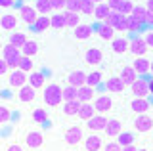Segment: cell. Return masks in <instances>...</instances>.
Wrapping results in <instances>:
<instances>
[{
    "instance_id": "cell-55",
    "label": "cell",
    "mask_w": 153,
    "mask_h": 151,
    "mask_svg": "<svg viewBox=\"0 0 153 151\" xmlns=\"http://www.w3.org/2000/svg\"><path fill=\"white\" fill-rule=\"evenodd\" d=\"M8 151H23V147H21V145H17V144H13V145H10V147H8Z\"/></svg>"
},
{
    "instance_id": "cell-22",
    "label": "cell",
    "mask_w": 153,
    "mask_h": 151,
    "mask_svg": "<svg viewBox=\"0 0 153 151\" xmlns=\"http://www.w3.org/2000/svg\"><path fill=\"white\" fill-rule=\"evenodd\" d=\"M94 115H96V109H94L92 103H80L79 113H76V117H79V119H82V121H90Z\"/></svg>"
},
{
    "instance_id": "cell-7",
    "label": "cell",
    "mask_w": 153,
    "mask_h": 151,
    "mask_svg": "<svg viewBox=\"0 0 153 151\" xmlns=\"http://www.w3.org/2000/svg\"><path fill=\"white\" fill-rule=\"evenodd\" d=\"M105 126H107V117L105 115H100V113H96L90 121H86V128L90 132H100V130H105Z\"/></svg>"
},
{
    "instance_id": "cell-13",
    "label": "cell",
    "mask_w": 153,
    "mask_h": 151,
    "mask_svg": "<svg viewBox=\"0 0 153 151\" xmlns=\"http://www.w3.org/2000/svg\"><path fill=\"white\" fill-rule=\"evenodd\" d=\"M105 136L107 138H117L123 132V122L119 119H107V126H105Z\"/></svg>"
},
{
    "instance_id": "cell-14",
    "label": "cell",
    "mask_w": 153,
    "mask_h": 151,
    "mask_svg": "<svg viewBox=\"0 0 153 151\" xmlns=\"http://www.w3.org/2000/svg\"><path fill=\"white\" fill-rule=\"evenodd\" d=\"M102 59H103V52L100 50V48H90V50H86L84 61H86L88 65H100V63H102Z\"/></svg>"
},
{
    "instance_id": "cell-59",
    "label": "cell",
    "mask_w": 153,
    "mask_h": 151,
    "mask_svg": "<svg viewBox=\"0 0 153 151\" xmlns=\"http://www.w3.org/2000/svg\"><path fill=\"white\" fill-rule=\"evenodd\" d=\"M146 8H147V10H153V0H147V6Z\"/></svg>"
},
{
    "instance_id": "cell-30",
    "label": "cell",
    "mask_w": 153,
    "mask_h": 151,
    "mask_svg": "<svg viewBox=\"0 0 153 151\" xmlns=\"http://www.w3.org/2000/svg\"><path fill=\"white\" fill-rule=\"evenodd\" d=\"M111 13V10H109V6H107V2H102V4H96V10H94V17L96 19H100V21H103L105 17Z\"/></svg>"
},
{
    "instance_id": "cell-35",
    "label": "cell",
    "mask_w": 153,
    "mask_h": 151,
    "mask_svg": "<svg viewBox=\"0 0 153 151\" xmlns=\"http://www.w3.org/2000/svg\"><path fill=\"white\" fill-rule=\"evenodd\" d=\"M27 40H29V38H27V35H25V33H13V35H12V38H10V44L21 50V46L25 44Z\"/></svg>"
},
{
    "instance_id": "cell-48",
    "label": "cell",
    "mask_w": 153,
    "mask_h": 151,
    "mask_svg": "<svg viewBox=\"0 0 153 151\" xmlns=\"http://www.w3.org/2000/svg\"><path fill=\"white\" fill-rule=\"evenodd\" d=\"M103 151H123V147L117 144V140H111L103 145Z\"/></svg>"
},
{
    "instance_id": "cell-54",
    "label": "cell",
    "mask_w": 153,
    "mask_h": 151,
    "mask_svg": "<svg viewBox=\"0 0 153 151\" xmlns=\"http://www.w3.org/2000/svg\"><path fill=\"white\" fill-rule=\"evenodd\" d=\"M146 25L153 27V10H147V13H146Z\"/></svg>"
},
{
    "instance_id": "cell-27",
    "label": "cell",
    "mask_w": 153,
    "mask_h": 151,
    "mask_svg": "<svg viewBox=\"0 0 153 151\" xmlns=\"http://www.w3.org/2000/svg\"><path fill=\"white\" fill-rule=\"evenodd\" d=\"M96 33H98V36H100V38H103V40H113L115 29H113V27H109V25H105V23H102V25L96 27Z\"/></svg>"
},
{
    "instance_id": "cell-3",
    "label": "cell",
    "mask_w": 153,
    "mask_h": 151,
    "mask_svg": "<svg viewBox=\"0 0 153 151\" xmlns=\"http://www.w3.org/2000/svg\"><path fill=\"white\" fill-rule=\"evenodd\" d=\"M130 88H132L134 98H147L149 96V78L138 77L136 81L130 84Z\"/></svg>"
},
{
    "instance_id": "cell-2",
    "label": "cell",
    "mask_w": 153,
    "mask_h": 151,
    "mask_svg": "<svg viewBox=\"0 0 153 151\" xmlns=\"http://www.w3.org/2000/svg\"><path fill=\"white\" fill-rule=\"evenodd\" d=\"M19 58H21V50L16 48V46L6 44V46L2 48V59L8 63V67L12 69V71H16V69H17V65H19Z\"/></svg>"
},
{
    "instance_id": "cell-62",
    "label": "cell",
    "mask_w": 153,
    "mask_h": 151,
    "mask_svg": "<svg viewBox=\"0 0 153 151\" xmlns=\"http://www.w3.org/2000/svg\"><path fill=\"white\" fill-rule=\"evenodd\" d=\"M138 151H149V149H147V147H140V149H138Z\"/></svg>"
},
{
    "instance_id": "cell-44",
    "label": "cell",
    "mask_w": 153,
    "mask_h": 151,
    "mask_svg": "<svg viewBox=\"0 0 153 151\" xmlns=\"http://www.w3.org/2000/svg\"><path fill=\"white\" fill-rule=\"evenodd\" d=\"M134 10V4L130 2V0H123L121 4V10H119V13H123V16H130Z\"/></svg>"
},
{
    "instance_id": "cell-28",
    "label": "cell",
    "mask_w": 153,
    "mask_h": 151,
    "mask_svg": "<svg viewBox=\"0 0 153 151\" xmlns=\"http://www.w3.org/2000/svg\"><path fill=\"white\" fill-rule=\"evenodd\" d=\"M0 25H2V29L12 31V29H16V27H17V17L12 16V13H6V16L0 17Z\"/></svg>"
},
{
    "instance_id": "cell-37",
    "label": "cell",
    "mask_w": 153,
    "mask_h": 151,
    "mask_svg": "<svg viewBox=\"0 0 153 151\" xmlns=\"http://www.w3.org/2000/svg\"><path fill=\"white\" fill-rule=\"evenodd\" d=\"M52 21V29H63L65 27V13H54L50 17Z\"/></svg>"
},
{
    "instance_id": "cell-5",
    "label": "cell",
    "mask_w": 153,
    "mask_h": 151,
    "mask_svg": "<svg viewBox=\"0 0 153 151\" xmlns=\"http://www.w3.org/2000/svg\"><path fill=\"white\" fill-rule=\"evenodd\" d=\"M94 109H96V113H100V115L109 113V111L113 109V100H111V96H107V94L98 96V98L94 100Z\"/></svg>"
},
{
    "instance_id": "cell-53",
    "label": "cell",
    "mask_w": 153,
    "mask_h": 151,
    "mask_svg": "<svg viewBox=\"0 0 153 151\" xmlns=\"http://www.w3.org/2000/svg\"><path fill=\"white\" fill-rule=\"evenodd\" d=\"M8 71H10L8 63H6L4 59H0V77H4V75H8Z\"/></svg>"
},
{
    "instance_id": "cell-49",
    "label": "cell",
    "mask_w": 153,
    "mask_h": 151,
    "mask_svg": "<svg viewBox=\"0 0 153 151\" xmlns=\"http://www.w3.org/2000/svg\"><path fill=\"white\" fill-rule=\"evenodd\" d=\"M65 2H67V0H50V6H52V10L61 12L65 8Z\"/></svg>"
},
{
    "instance_id": "cell-58",
    "label": "cell",
    "mask_w": 153,
    "mask_h": 151,
    "mask_svg": "<svg viewBox=\"0 0 153 151\" xmlns=\"http://www.w3.org/2000/svg\"><path fill=\"white\" fill-rule=\"evenodd\" d=\"M149 96H153V77L149 78Z\"/></svg>"
},
{
    "instance_id": "cell-40",
    "label": "cell",
    "mask_w": 153,
    "mask_h": 151,
    "mask_svg": "<svg viewBox=\"0 0 153 151\" xmlns=\"http://www.w3.org/2000/svg\"><path fill=\"white\" fill-rule=\"evenodd\" d=\"M35 10L38 13H42V16H46V13L52 12V6H50V0H36L35 4Z\"/></svg>"
},
{
    "instance_id": "cell-15",
    "label": "cell",
    "mask_w": 153,
    "mask_h": 151,
    "mask_svg": "<svg viewBox=\"0 0 153 151\" xmlns=\"http://www.w3.org/2000/svg\"><path fill=\"white\" fill-rule=\"evenodd\" d=\"M94 88L92 86H88V84H84V86H80V88H76V100H79L80 103H90L92 101V98H94Z\"/></svg>"
},
{
    "instance_id": "cell-63",
    "label": "cell",
    "mask_w": 153,
    "mask_h": 151,
    "mask_svg": "<svg viewBox=\"0 0 153 151\" xmlns=\"http://www.w3.org/2000/svg\"><path fill=\"white\" fill-rule=\"evenodd\" d=\"M0 48H2V44H0Z\"/></svg>"
},
{
    "instance_id": "cell-1",
    "label": "cell",
    "mask_w": 153,
    "mask_h": 151,
    "mask_svg": "<svg viewBox=\"0 0 153 151\" xmlns=\"http://www.w3.org/2000/svg\"><path fill=\"white\" fill-rule=\"evenodd\" d=\"M63 101V88L59 84H48L44 90V103L48 107H57Z\"/></svg>"
},
{
    "instance_id": "cell-18",
    "label": "cell",
    "mask_w": 153,
    "mask_h": 151,
    "mask_svg": "<svg viewBox=\"0 0 153 151\" xmlns=\"http://www.w3.org/2000/svg\"><path fill=\"white\" fill-rule=\"evenodd\" d=\"M111 48L115 54H126L128 50H130V40L121 36V38H113L111 40Z\"/></svg>"
},
{
    "instance_id": "cell-19",
    "label": "cell",
    "mask_w": 153,
    "mask_h": 151,
    "mask_svg": "<svg viewBox=\"0 0 153 151\" xmlns=\"http://www.w3.org/2000/svg\"><path fill=\"white\" fill-rule=\"evenodd\" d=\"M35 98H36V90L33 86L25 84L23 88H19V101L21 103H31V101H35Z\"/></svg>"
},
{
    "instance_id": "cell-56",
    "label": "cell",
    "mask_w": 153,
    "mask_h": 151,
    "mask_svg": "<svg viewBox=\"0 0 153 151\" xmlns=\"http://www.w3.org/2000/svg\"><path fill=\"white\" fill-rule=\"evenodd\" d=\"M12 4H13V0H0V6H4V8L12 6Z\"/></svg>"
},
{
    "instance_id": "cell-39",
    "label": "cell",
    "mask_w": 153,
    "mask_h": 151,
    "mask_svg": "<svg viewBox=\"0 0 153 151\" xmlns=\"http://www.w3.org/2000/svg\"><path fill=\"white\" fill-rule=\"evenodd\" d=\"M96 10V2L94 0H80V12L86 13V16H94Z\"/></svg>"
},
{
    "instance_id": "cell-34",
    "label": "cell",
    "mask_w": 153,
    "mask_h": 151,
    "mask_svg": "<svg viewBox=\"0 0 153 151\" xmlns=\"http://www.w3.org/2000/svg\"><path fill=\"white\" fill-rule=\"evenodd\" d=\"M123 17H124L123 13H119V12H111V13H109V16L103 19V23H105V25H109V27H113V29H117V25L121 23Z\"/></svg>"
},
{
    "instance_id": "cell-42",
    "label": "cell",
    "mask_w": 153,
    "mask_h": 151,
    "mask_svg": "<svg viewBox=\"0 0 153 151\" xmlns=\"http://www.w3.org/2000/svg\"><path fill=\"white\" fill-rule=\"evenodd\" d=\"M75 100H76V88L65 86L63 88V101H75Z\"/></svg>"
},
{
    "instance_id": "cell-17",
    "label": "cell",
    "mask_w": 153,
    "mask_h": 151,
    "mask_svg": "<svg viewBox=\"0 0 153 151\" xmlns=\"http://www.w3.org/2000/svg\"><path fill=\"white\" fill-rule=\"evenodd\" d=\"M124 86H126V84L121 81V77H109L107 81H105V90H109V92H113V94L123 92Z\"/></svg>"
},
{
    "instance_id": "cell-24",
    "label": "cell",
    "mask_w": 153,
    "mask_h": 151,
    "mask_svg": "<svg viewBox=\"0 0 153 151\" xmlns=\"http://www.w3.org/2000/svg\"><path fill=\"white\" fill-rule=\"evenodd\" d=\"M90 36H92V27L90 25L80 23L79 27H75V38L76 40H88Z\"/></svg>"
},
{
    "instance_id": "cell-52",
    "label": "cell",
    "mask_w": 153,
    "mask_h": 151,
    "mask_svg": "<svg viewBox=\"0 0 153 151\" xmlns=\"http://www.w3.org/2000/svg\"><path fill=\"white\" fill-rule=\"evenodd\" d=\"M143 40H146V44L149 46V48H153V31H147L146 36H143Z\"/></svg>"
},
{
    "instance_id": "cell-4",
    "label": "cell",
    "mask_w": 153,
    "mask_h": 151,
    "mask_svg": "<svg viewBox=\"0 0 153 151\" xmlns=\"http://www.w3.org/2000/svg\"><path fill=\"white\" fill-rule=\"evenodd\" d=\"M82 128L80 126H71V128H67L65 130V134H63V140H65V144L67 145H79L80 141H82Z\"/></svg>"
},
{
    "instance_id": "cell-23",
    "label": "cell",
    "mask_w": 153,
    "mask_h": 151,
    "mask_svg": "<svg viewBox=\"0 0 153 151\" xmlns=\"http://www.w3.org/2000/svg\"><path fill=\"white\" fill-rule=\"evenodd\" d=\"M119 77H121V81L124 84H132L138 78V75H136V71L132 69V65H124V67L121 69V75H119Z\"/></svg>"
},
{
    "instance_id": "cell-32",
    "label": "cell",
    "mask_w": 153,
    "mask_h": 151,
    "mask_svg": "<svg viewBox=\"0 0 153 151\" xmlns=\"http://www.w3.org/2000/svg\"><path fill=\"white\" fill-rule=\"evenodd\" d=\"M33 27H35L36 33H44L46 29H50V27H52V21H50V17H48V16H40Z\"/></svg>"
},
{
    "instance_id": "cell-43",
    "label": "cell",
    "mask_w": 153,
    "mask_h": 151,
    "mask_svg": "<svg viewBox=\"0 0 153 151\" xmlns=\"http://www.w3.org/2000/svg\"><path fill=\"white\" fill-rule=\"evenodd\" d=\"M126 19H128V33H138V31H142V23L138 21V19H134L132 16H126Z\"/></svg>"
},
{
    "instance_id": "cell-41",
    "label": "cell",
    "mask_w": 153,
    "mask_h": 151,
    "mask_svg": "<svg viewBox=\"0 0 153 151\" xmlns=\"http://www.w3.org/2000/svg\"><path fill=\"white\" fill-rule=\"evenodd\" d=\"M19 71H23V73H29V71L33 69V59L27 58V56H21L19 58V65H17Z\"/></svg>"
},
{
    "instance_id": "cell-21",
    "label": "cell",
    "mask_w": 153,
    "mask_h": 151,
    "mask_svg": "<svg viewBox=\"0 0 153 151\" xmlns=\"http://www.w3.org/2000/svg\"><path fill=\"white\" fill-rule=\"evenodd\" d=\"M149 65H151L149 59L136 58V59H134V63H132V69L136 71V75H146V73H149Z\"/></svg>"
},
{
    "instance_id": "cell-38",
    "label": "cell",
    "mask_w": 153,
    "mask_h": 151,
    "mask_svg": "<svg viewBox=\"0 0 153 151\" xmlns=\"http://www.w3.org/2000/svg\"><path fill=\"white\" fill-rule=\"evenodd\" d=\"M102 82V73H100V71H92V73H88L86 75V84H88V86H98V84Z\"/></svg>"
},
{
    "instance_id": "cell-36",
    "label": "cell",
    "mask_w": 153,
    "mask_h": 151,
    "mask_svg": "<svg viewBox=\"0 0 153 151\" xmlns=\"http://www.w3.org/2000/svg\"><path fill=\"white\" fill-rule=\"evenodd\" d=\"M146 13H147V8L146 6H134V10H132L130 16L134 17V19H138L142 25H146Z\"/></svg>"
},
{
    "instance_id": "cell-29",
    "label": "cell",
    "mask_w": 153,
    "mask_h": 151,
    "mask_svg": "<svg viewBox=\"0 0 153 151\" xmlns=\"http://www.w3.org/2000/svg\"><path fill=\"white\" fill-rule=\"evenodd\" d=\"M79 107H80V101L79 100H75V101H65L63 103V107H61V111H63V115L67 117H73L79 113Z\"/></svg>"
},
{
    "instance_id": "cell-9",
    "label": "cell",
    "mask_w": 153,
    "mask_h": 151,
    "mask_svg": "<svg viewBox=\"0 0 153 151\" xmlns=\"http://www.w3.org/2000/svg\"><path fill=\"white\" fill-rule=\"evenodd\" d=\"M151 101L147 100V98H134L130 101V109L136 113V115H143V113H147L151 109Z\"/></svg>"
},
{
    "instance_id": "cell-51",
    "label": "cell",
    "mask_w": 153,
    "mask_h": 151,
    "mask_svg": "<svg viewBox=\"0 0 153 151\" xmlns=\"http://www.w3.org/2000/svg\"><path fill=\"white\" fill-rule=\"evenodd\" d=\"M115 31H121V33H128V19H126V16L121 19V23L117 25V29Z\"/></svg>"
},
{
    "instance_id": "cell-11",
    "label": "cell",
    "mask_w": 153,
    "mask_h": 151,
    "mask_svg": "<svg viewBox=\"0 0 153 151\" xmlns=\"http://www.w3.org/2000/svg\"><path fill=\"white\" fill-rule=\"evenodd\" d=\"M42 144H44V136H42L40 132H36V130L27 132V136H25V145L27 147L38 149V147H42Z\"/></svg>"
},
{
    "instance_id": "cell-26",
    "label": "cell",
    "mask_w": 153,
    "mask_h": 151,
    "mask_svg": "<svg viewBox=\"0 0 153 151\" xmlns=\"http://www.w3.org/2000/svg\"><path fill=\"white\" fill-rule=\"evenodd\" d=\"M38 54V42L36 40H27L25 44L21 46V56H27V58H33V56Z\"/></svg>"
},
{
    "instance_id": "cell-12",
    "label": "cell",
    "mask_w": 153,
    "mask_h": 151,
    "mask_svg": "<svg viewBox=\"0 0 153 151\" xmlns=\"http://www.w3.org/2000/svg\"><path fill=\"white\" fill-rule=\"evenodd\" d=\"M82 144H84V151H100V149H103V140L100 138L98 134L86 136L82 140Z\"/></svg>"
},
{
    "instance_id": "cell-20",
    "label": "cell",
    "mask_w": 153,
    "mask_h": 151,
    "mask_svg": "<svg viewBox=\"0 0 153 151\" xmlns=\"http://www.w3.org/2000/svg\"><path fill=\"white\" fill-rule=\"evenodd\" d=\"M21 19L27 23V25H35L38 16H36V10L31 6H21Z\"/></svg>"
},
{
    "instance_id": "cell-8",
    "label": "cell",
    "mask_w": 153,
    "mask_h": 151,
    "mask_svg": "<svg viewBox=\"0 0 153 151\" xmlns=\"http://www.w3.org/2000/svg\"><path fill=\"white\" fill-rule=\"evenodd\" d=\"M134 130H138V132H149V130H153V117H149L147 113L138 115L136 121H134Z\"/></svg>"
},
{
    "instance_id": "cell-25",
    "label": "cell",
    "mask_w": 153,
    "mask_h": 151,
    "mask_svg": "<svg viewBox=\"0 0 153 151\" xmlns=\"http://www.w3.org/2000/svg\"><path fill=\"white\" fill-rule=\"evenodd\" d=\"M29 86H33L35 90H40V88H44V73H35L29 75Z\"/></svg>"
},
{
    "instance_id": "cell-31",
    "label": "cell",
    "mask_w": 153,
    "mask_h": 151,
    "mask_svg": "<svg viewBox=\"0 0 153 151\" xmlns=\"http://www.w3.org/2000/svg\"><path fill=\"white\" fill-rule=\"evenodd\" d=\"M134 140H136V136H134L132 132H121V134L117 136V144L121 145V147H126V145H134Z\"/></svg>"
},
{
    "instance_id": "cell-57",
    "label": "cell",
    "mask_w": 153,
    "mask_h": 151,
    "mask_svg": "<svg viewBox=\"0 0 153 151\" xmlns=\"http://www.w3.org/2000/svg\"><path fill=\"white\" fill-rule=\"evenodd\" d=\"M123 151H138L136 145H126V147H123Z\"/></svg>"
},
{
    "instance_id": "cell-6",
    "label": "cell",
    "mask_w": 153,
    "mask_h": 151,
    "mask_svg": "<svg viewBox=\"0 0 153 151\" xmlns=\"http://www.w3.org/2000/svg\"><path fill=\"white\" fill-rule=\"evenodd\" d=\"M147 50H149V46L146 44V40H143L142 36H136L134 40H130V50L128 52H132V56H136V58H146Z\"/></svg>"
},
{
    "instance_id": "cell-16",
    "label": "cell",
    "mask_w": 153,
    "mask_h": 151,
    "mask_svg": "<svg viewBox=\"0 0 153 151\" xmlns=\"http://www.w3.org/2000/svg\"><path fill=\"white\" fill-rule=\"evenodd\" d=\"M67 82L69 86H75V88H80L86 84V73L84 71H73V73L67 77Z\"/></svg>"
},
{
    "instance_id": "cell-33",
    "label": "cell",
    "mask_w": 153,
    "mask_h": 151,
    "mask_svg": "<svg viewBox=\"0 0 153 151\" xmlns=\"http://www.w3.org/2000/svg\"><path fill=\"white\" fill-rule=\"evenodd\" d=\"M80 25V16L76 12H67L65 13V27H71V29H75V27Z\"/></svg>"
},
{
    "instance_id": "cell-50",
    "label": "cell",
    "mask_w": 153,
    "mask_h": 151,
    "mask_svg": "<svg viewBox=\"0 0 153 151\" xmlns=\"http://www.w3.org/2000/svg\"><path fill=\"white\" fill-rule=\"evenodd\" d=\"M121 4H123V0H107V6L111 12H119L121 10Z\"/></svg>"
},
{
    "instance_id": "cell-46",
    "label": "cell",
    "mask_w": 153,
    "mask_h": 151,
    "mask_svg": "<svg viewBox=\"0 0 153 151\" xmlns=\"http://www.w3.org/2000/svg\"><path fill=\"white\" fill-rule=\"evenodd\" d=\"M46 119H48L46 109H35V111H33V121H35V122H44Z\"/></svg>"
},
{
    "instance_id": "cell-60",
    "label": "cell",
    "mask_w": 153,
    "mask_h": 151,
    "mask_svg": "<svg viewBox=\"0 0 153 151\" xmlns=\"http://www.w3.org/2000/svg\"><path fill=\"white\" fill-rule=\"evenodd\" d=\"M149 73H153V59H151V65H149Z\"/></svg>"
},
{
    "instance_id": "cell-45",
    "label": "cell",
    "mask_w": 153,
    "mask_h": 151,
    "mask_svg": "<svg viewBox=\"0 0 153 151\" xmlns=\"http://www.w3.org/2000/svg\"><path fill=\"white\" fill-rule=\"evenodd\" d=\"M65 10L67 12H80V0H67L65 2Z\"/></svg>"
},
{
    "instance_id": "cell-47",
    "label": "cell",
    "mask_w": 153,
    "mask_h": 151,
    "mask_svg": "<svg viewBox=\"0 0 153 151\" xmlns=\"http://www.w3.org/2000/svg\"><path fill=\"white\" fill-rule=\"evenodd\" d=\"M10 117H12V113L6 105H0V124H4V122L10 121Z\"/></svg>"
},
{
    "instance_id": "cell-10",
    "label": "cell",
    "mask_w": 153,
    "mask_h": 151,
    "mask_svg": "<svg viewBox=\"0 0 153 151\" xmlns=\"http://www.w3.org/2000/svg\"><path fill=\"white\" fill-rule=\"evenodd\" d=\"M25 84H29V75L23 73V71H12V75H10V86L13 88H23Z\"/></svg>"
},
{
    "instance_id": "cell-61",
    "label": "cell",
    "mask_w": 153,
    "mask_h": 151,
    "mask_svg": "<svg viewBox=\"0 0 153 151\" xmlns=\"http://www.w3.org/2000/svg\"><path fill=\"white\" fill-rule=\"evenodd\" d=\"M94 2H96V4H102V2H105V0H94Z\"/></svg>"
}]
</instances>
